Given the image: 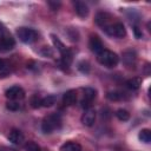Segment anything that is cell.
<instances>
[{
    "instance_id": "4fadbf2b",
    "label": "cell",
    "mask_w": 151,
    "mask_h": 151,
    "mask_svg": "<svg viewBox=\"0 0 151 151\" xmlns=\"http://www.w3.org/2000/svg\"><path fill=\"white\" fill-rule=\"evenodd\" d=\"M77 101V92L74 90H68L64 93L63 96V103L66 106H71L73 104H76Z\"/></svg>"
},
{
    "instance_id": "7a4b0ae2",
    "label": "cell",
    "mask_w": 151,
    "mask_h": 151,
    "mask_svg": "<svg viewBox=\"0 0 151 151\" xmlns=\"http://www.w3.org/2000/svg\"><path fill=\"white\" fill-rule=\"evenodd\" d=\"M97 60L100 65L105 66V67H114L117 66V64L119 63V57L117 53H114L113 51L110 50H104L101 51L99 54H97Z\"/></svg>"
},
{
    "instance_id": "ba28073f",
    "label": "cell",
    "mask_w": 151,
    "mask_h": 151,
    "mask_svg": "<svg viewBox=\"0 0 151 151\" xmlns=\"http://www.w3.org/2000/svg\"><path fill=\"white\" fill-rule=\"evenodd\" d=\"M88 47H90V50H91L93 53H96V54H99L101 51H104L103 41H101V39H100L97 34L90 37V40H88Z\"/></svg>"
},
{
    "instance_id": "83f0119b",
    "label": "cell",
    "mask_w": 151,
    "mask_h": 151,
    "mask_svg": "<svg viewBox=\"0 0 151 151\" xmlns=\"http://www.w3.org/2000/svg\"><path fill=\"white\" fill-rule=\"evenodd\" d=\"M41 53H42L44 55H46V57H52V55H53V52H52V50H51L50 47H47V46H45V47L42 48Z\"/></svg>"
},
{
    "instance_id": "ac0fdd59",
    "label": "cell",
    "mask_w": 151,
    "mask_h": 151,
    "mask_svg": "<svg viewBox=\"0 0 151 151\" xmlns=\"http://www.w3.org/2000/svg\"><path fill=\"white\" fill-rule=\"evenodd\" d=\"M138 138L140 142L145 143V144H149L151 142V131L149 129H143L139 131L138 133Z\"/></svg>"
},
{
    "instance_id": "7c38bea8",
    "label": "cell",
    "mask_w": 151,
    "mask_h": 151,
    "mask_svg": "<svg viewBox=\"0 0 151 151\" xmlns=\"http://www.w3.org/2000/svg\"><path fill=\"white\" fill-rule=\"evenodd\" d=\"M110 19H111V15H110L109 13H106V12H100V13H98V14L96 15L94 21H96L97 25H99L100 27L104 28L105 26L110 25Z\"/></svg>"
},
{
    "instance_id": "8fae6325",
    "label": "cell",
    "mask_w": 151,
    "mask_h": 151,
    "mask_svg": "<svg viewBox=\"0 0 151 151\" xmlns=\"http://www.w3.org/2000/svg\"><path fill=\"white\" fill-rule=\"evenodd\" d=\"M73 6H74V11H76L78 17L86 18L88 15V7L84 1H74Z\"/></svg>"
},
{
    "instance_id": "44dd1931",
    "label": "cell",
    "mask_w": 151,
    "mask_h": 151,
    "mask_svg": "<svg viewBox=\"0 0 151 151\" xmlns=\"http://www.w3.org/2000/svg\"><path fill=\"white\" fill-rule=\"evenodd\" d=\"M51 38H52V41H53V44H54V46L58 48V51L60 52V54L66 50V47H65V45L60 41V39L58 38V37H55L54 34H51Z\"/></svg>"
},
{
    "instance_id": "1f68e13d",
    "label": "cell",
    "mask_w": 151,
    "mask_h": 151,
    "mask_svg": "<svg viewBox=\"0 0 151 151\" xmlns=\"http://www.w3.org/2000/svg\"><path fill=\"white\" fill-rule=\"evenodd\" d=\"M6 32H7V31H6V28H5V27H4V26L0 24V38H1V37H2V35L6 33Z\"/></svg>"
},
{
    "instance_id": "2e32d148",
    "label": "cell",
    "mask_w": 151,
    "mask_h": 151,
    "mask_svg": "<svg viewBox=\"0 0 151 151\" xmlns=\"http://www.w3.org/2000/svg\"><path fill=\"white\" fill-rule=\"evenodd\" d=\"M136 61V52L134 51H126L123 53V63L126 66L133 65Z\"/></svg>"
},
{
    "instance_id": "7402d4cb",
    "label": "cell",
    "mask_w": 151,
    "mask_h": 151,
    "mask_svg": "<svg viewBox=\"0 0 151 151\" xmlns=\"http://www.w3.org/2000/svg\"><path fill=\"white\" fill-rule=\"evenodd\" d=\"M24 149H25V151H41L40 146L33 140L26 142V144L24 145Z\"/></svg>"
},
{
    "instance_id": "277c9868",
    "label": "cell",
    "mask_w": 151,
    "mask_h": 151,
    "mask_svg": "<svg viewBox=\"0 0 151 151\" xmlns=\"http://www.w3.org/2000/svg\"><path fill=\"white\" fill-rule=\"evenodd\" d=\"M109 35L111 37H116V38H124L126 35V29L124 27V25L122 22H114V24H110L107 26H105L103 28Z\"/></svg>"
},
{
    "instance_id": "484cf974",
    "label": "cell",
    "mask_w": 151,
    "mask_h": 151,
    "mask_svg": "<svg viewBox=\"0 0 151 151\" xmlns=\"http://www.w3.org/2000/svg\"><path fill=\"white\" fill-rule=\"evenodd\" d=\"M9 71V67H8V64L5 59L0 58V74H6L8 73Z\"/></svg>"
},
{
    "instance_id": "603a6c76",
    "label": "cell",
    "mask_w": 151,
    "mask_h": 151,
    "mask_svg": "<svg viewBox=\"0 0 151 151\" xmlns=\"http://www.w3.org/2000/svg\"><path fill=\"white\" fill-rule=\"evenodd\" d=\"M106 97H107L109 100H112V101H117V100H122L123 99V94L120 92H117V91L107 92Z\"/></svg>"
},
{
    "instance_id": "4dcf8cb0",
    "label": "cell",
    "mask_w": 151,
    "mask_h": 151,
    "mask_svg": "<svg viewBox=\"0 0 151 151\" xmlns=\"http://www.w3.org/2000/svg\"><path fill=\"white\" fill-rule=\"evenodd\" d=\"M0 151H17V150L9 146H0Z\"/></svg>"
},
{
    "instance_id": "cb8c5ba5",
    "label": "cell",
    "mask_w": 151,
    "mask_h": 151,
    "mask_svg": "<svg viewBox=\"0 0 151 151\" xmlns=\"http://www.w3.org/2000/svg\"><path fill=\"white\" fill-rule=\"evenodd\" d=\"M77 67H78V70H79L81 73L87 74V73L90 72V64H88L86 60H81V61H79Z\"/></svg>"
},
{
    "instance_id": "6da1fadb",
    "label": "cell",
    "mask_w": 151,
    "mask_h": 151,
    "mask_svg": "<svg viewBox=\"0 0 151 151\" xmlns=\"http://www.w3.org/2000/svg\"><path fill=\"white\" fill-rule=\"evenodd\" d=\"M61 127V117L59 113H51L44 118L41 123V130L44 133H52L54 130Z\"/></svg>"
},
{
    "instance_id": "f546056e",
    "label": "cell",
    "mask_w": 151,
    "mask_h": 151,
    "mask_svg": "<svg viewBox=\"0 0 151 151\" xmlns=\"http://www.w3.org/2000/svg\"><path fill=\"white\" fill-rule=\"evenodd\" d=\"M48 5H50V6L52 7V9H54V11L60 6V4H59V2H51V1L48 2Z\"/></svg>"
},
{
    "instance_id": "5bb4252c",
    "label": "cell",
    "mask_w": 151,
    "mask_h": 151,
    "mask_svg": "<svg viewBox=\"0 0 151 151\" xmlns=\"http://www.w3.org/2000/svg\"><path fill=\"white\" fill-rule=\"evenodd\" d=\"M59 151H81V145L77 142H71L70 140V142L64 143L60 146Z\"/></svg>"
},
{
    "instance_id": "e0dca14e",
    "label": "cell",
    "mask_w": 151,
    "mask_h": 151,
    "mask_svg": "<svg viewBox=\"0 0 151 151\" xmlns=\"http://www.w3.org/2000/svg\"><path fill=\"white\" fill-rule=\"evenodd\" d=\"M125 85H126V87H127L129 90L136 91V90H138V88L140 87V85H142V79H140L139 77H133V78L126 80Z\"/></svg>"
},
{
    "instance_id": "5b68a950",
    "label": "cell",
    "mask_w": 151,
    "mask_h": 151,
    "mask_svg": "<svg viewBox=\"0 0 151 151\" xmlns=\"http://www.w3.org/2000/svg\"><path fill=\"white\" fill-rule=\"evenodd\" d=\"M5 96L9 100L18 101V100H21V99L25 98V91H24L22 87L18 86V85H14V86H11L9 88L6 90Z\"/></svg>"
},
{
    "instance_id": "f1b7e54d",
    "label": "cell",
    "mask_w": 151,
    "mask_h": 151,
    "mask_svg": "<svg viewBox=\"0 0 151 151\" xmlns=\"http://www.w3.org/2000/svg\"><path fill=\"white\" fill-rule=\"evenodd\" d=\"M133 32H134L136 38H142V32L139 31V28L137 26H133Z\"/></svg>"
},
{
    "instance_id": "4316f807",
    "label": "cell",
    "mask_w": 151,
    "mask_h": 151,
    "mask_svg": "<svg viewBox=\"0 0 151 151\" xmlns=\"http://www.w3.org/2000/svg\"><path fill=\"white\" fill-rule=\"evenodd\" d=\"M6 107H7L8 110H11V111H17V110H19V109H20V104H19L18 101L9 100V101H7Z\"/></svg>"
},
{
    "instance_id": "8992f818",
    "label": "cell",
    "mask_w": 151,
    "mask_h": 151,
    "mask_svg": "<svg viewBox=\"0 0 151 151\" xmlns=\"http://www.w3.org/2000/svg\"><path fill=\"white\" fill-rule=\"evenodd\" d=\"M96 96H97V92H96L94 88H92V87H86V88H84V90H83L81 106H83V107H86V110L90 109L91 103H92V100L96 98Z\"/></svg>"
},
{
    "instance_id": "ffe728a7",
    "label": "cell",
    "mask_w": 151,
    "mask_h": 151,
    "mask_svg": "<svg viewBox=\"0 0 151 151\" xmlns=\"http://www.w3.org/2000/svg\"><path fill=\"white\" fill-rule=\"evenodd\" d=\"M116 117L122 122H126L130 119V113H129V111H126L124 109H119L116 111Z\"/></svg>"
},
{
    "instance_id": "52a82bcc",
    "label": "cell",
    "mask_w": 151,
    "mask_h": 151,
    "mask_svg": "<svg viewBox=\"0 0 151 151\" xmlns=\"http://www.w3.org/2000/svg\"><path fill=\"white\" fill-rule=\"evenodd\" d=\"M14 45H15V40L8 32H6L0 38V51H2V52L11 51L14 47Z\"/></svg>"
},
{
    "instance_id": "9c48e42d",
    "label": "cell",
    "mask_w": 151,
    "mask_h": 151,
    "mask_svg": "<svg viewBox=\"0 0 151 151\" xmlns=\"http://www.w3.org/2000/svg\"><path fill=\"white\" fill-rule=\"evenodd\" d=\"M96 122V111L93 109H87L85 110V112L83 113L81 116V123L85 125V126H92Z\"/></svg>"
},
{
    "instance_id": "3957f363",
    "label": "cell",
    "mask_w": 151,
    "mask_h": 151,
    "mask_svg": "<svg viewBox=\"0 0 151 151\" xmlns=\"http://www.w3.org/2000/svg\"><path fill=\"white\" fill-rule=\"evenodd\" d=\"M17 35L20 41L25 44H32L38 39V32L29 27H19L17 29Z\"/></svg>"
},
{
    "instance_id": "d4e9b609",
    "label": "cell",
    "mask_w": 151,
    "mask_h": 151,
    "mask_svg": "<svg viewBox=\"0 0 151 151\" xmlns=\"http://www.w3.org/2000/svg\"><path fill=\"white\" fill-rule=\"evenodd\" d=\"M31 106L33 109H38L41 106V97L39 94H34L31 98Z\"/></svg>"
},
{
    "instance_id": "30bf717a",
    "label": "cell",
    "mask_w": 151,
    "mask_h": 151,
    "mask_svg": "<svg viewBox=\"0 0 151 151\" xmlns=\"http://www.w3.org/2000/svg\"><path fill=\"white\" fill-rule=\"evenodd\" d=\"M8 139H9V142H12L15 145H21L24 143V140H25V137H24V134H22V132L20 130L13 129V130L9 131Z\"/></svg>"
},
{
    "instance_id": "d6986e66",
    "label": "cell",
    "mask_w": 151,
    "mask_h": 151,
    "mask_svg": "<svg viewBox=\"0 0 151 151\" xmlns=\"http://www.w3.org/2000/svg\"><path fill=\"white\" fill-rule=\"evenodd\" d=\"M55 101H57V97L53 94H50V96L41 98V106L42 107H51L55 104Z\"/></svg>"
},
{
    "instance_id": "9a60e30c",
    "label": "cell",
    "mask_w": 151,
    "mask_h": 151,
    "mask_svg": "<svg viewBox=\"0 0 151 151\" xmlns=\"http://www.w3.org/2000/svg\"><path fill=\"white\" fill-rule=\"evenodd\" d=\"M72 59H73V53H72V51L68 50V48H66V50L61 53V60H60V63H61L63 66L68 67V66L71 65V63H72Z\"/></svg>"
}]
</instances>
